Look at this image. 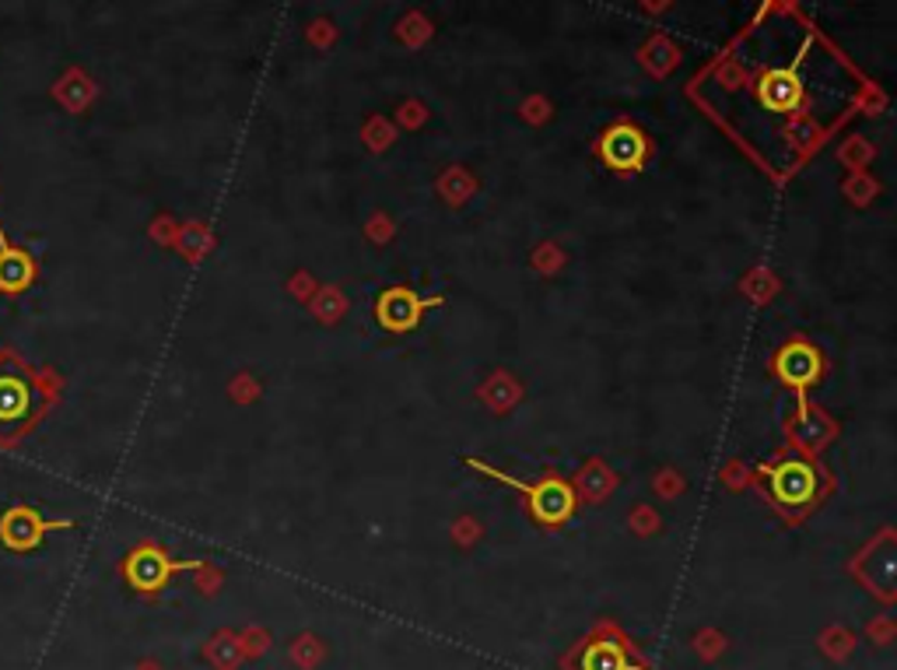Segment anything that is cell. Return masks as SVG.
I'll return each instance as SVG.
<instances>
[{
	"mask_svg": "<svg viewBox=\"0 0 897 670\" xmlns=\"http://www.w3.org/2000/svg\"><path fill=\"white\" fill-rule=\"evenodd\" d=\"M39 263L25 246H14L4 232H0V295H22L36 285Z\"/></svg>",
	"mask_w": 897,
	"mask_h": 670,
	"instance_id": "cell-8",
	"label": "cell"
},
{
	"mask_svg": "<svg viewBox=\"0 0 897 670\" xmlns=\"http://www.w3.org/2000/svg\"><path fill=\"white\" fill-rule=\"evenodd\" d=\"M443 302H446L443 295L421 299V295L411 291V288H386L379 299H375V320H379L383 331L403 334V331H414V326L421 323L424 309H435V306H443Z\"/></svg>",
	"mask_w": 897,
	"mask_h": 670,
	"instance_id": "cell-5",
	"label": "cell"
},
{
	"mask_svg": "<svg viewBox=\"0 0 897 670\" xmlns=\"http://www.w3.org/2000/svg\"><path fill=\"white\" fill-rule=\"evenodd\" d=\"M74 520H46L36 506H11L0 512V544L14 555L36 551L53 530H74Z\"/></svg>",
	"mask_w": 897,
	"mask_h": 670,
	"instance_id": "cell-4",
	"label": "cell"
},
{
	"mask_svg": "<svg viewBox=\"0 0 897 670\" xmlns=\"http://www.w3.org/2000/svg\"><path fill=\"white\" fill-rule=\"evenodd\" d=\"M463 463H466V467H474V471H477V474H484V477H495L498 485H509V488H515L519 495H526L533 520L544 523V526H561V523L569 520L572 512H575V492H572L569 481L544 477L540 485H526V481L509 477L506 471H495L491 463H484V460H477V457H466Z\"/></svg>",
	"mask_w": 897,
	"mask_h": 670,
	"instance_id": "cell-2",
	"label": "cell"
},
{
	"mask_svg": "<svg viewBox=\"0 0 897 670\" xmlns=\"http://www.w3.org/2000/svg\"><path fill=\"white\" fill-rule=\"evenodd\" d=\"M810 42L802 46V50L793 57L789 67H775L768 71L761 82H758V99L764 109L771 113H793V109L802 102V77H799V67H802V57H807Z\"/></svg>",
	"mask_w": 897,
	"mask_h": 670,
	"instance_id": "cell-6",
	"label": "cell"
},
{
	"mask_svg": "<svg viewBox=\"0 0 897 670\" xmlns=\"http://www.w3.org/2000/svg\"><path fill=\"white\" fill-rule=\"evenodd\" d=\"M578 670H638V663L627 660V649L618 638H600V643L586 646Z\"/></svg>",
	"mask_w": 897,
	"mask_h": 670,
	"instance_id": "cell-11",
	"label": "cell"
},
{
	"mask_svg": "<svg viewBox=\"0 0 897 670\" xmlns=\"http://www.w3.org/2000/svg\"><path fill=\"white\" fill-rule=\"evenodd\" d=\"M645 134L632 123H618V127H610L603 137H600V154L610 169H624V173H632L645 162Z\"/></svg>",
	"mask_w": 897,
	"mask_h": 670,
	"instance_id": "cell-9",
	"label": "cell"
},
{
	"mask_svg": "<svg viewBox=\"0 0 897 670\" xmlns=\"http://www.w3.org/2000/svg\"><path fill=\"white\" fill-rule=\"evenodd\" d=\"M203 569V558H172L165 548H159V544H137V548L123 558V580L130 583V590H137V594H159V590L169 586L172 575H179V572H197Z\"/></svg>",
	"mask_w": 897,
	"mask_h": 670,
	"instance_id": "cell-3",
	"label": "cell"
},
{
	"mask_svg": "<svg viewBox=\"0 0 897 670\" xmlns=\"http://www.w3.org/2000/svg\"><path fill=\"white\" fill-rule=\"evenodd\" d=\"M778 376L782 383H789L796 389H810L817 380H821V355H817L810 345H789L778 355Z\"/></svg>",
	"mask_w": 897,
	"mask_h": 670,
	"instance_id": "cell-10",
	"label": "cell"
},
{
	"mask_svg": "<svg viewBox=\"0 0 897 670\" xmlns=\"http://www.w3.org/2000/svg\"><path fill=\"white\" fill-rule=\"evenodd\" d=\"M761 474L768 477V488L782 506H807L813 498V492H817L813 467L802 463V460H785V463H775V467H764Z\"/></svg>",
	"mask_w": 897,
	"mask_h": 670,
	"instance_id": "cell-7",
	"label": "cell"
},
{
	"mask_svg": "<svg viewBox=\"0 0 897 670\" xmlns=\"http://www.w3.org/2000/svg\"><path fill=\"white\" fill-rule=\"evenodd\" d=\"M42 380L22 358L0 355V443H11L36 425L46 411Z\"/></svg>",
	"mask_w": 897,
	"mask_h": 670,
	"instance_id": "cell-1",
	"label": "cell"
}]
</instances>
